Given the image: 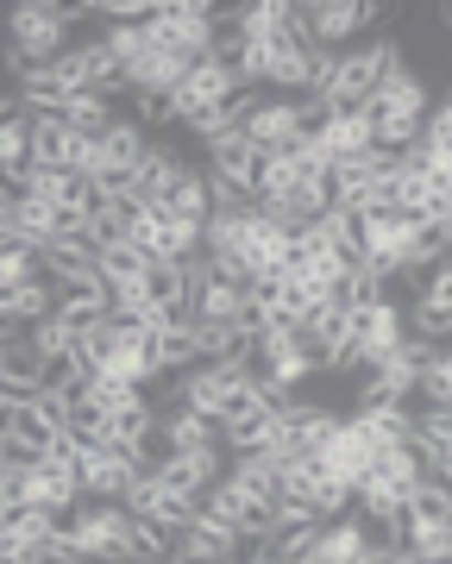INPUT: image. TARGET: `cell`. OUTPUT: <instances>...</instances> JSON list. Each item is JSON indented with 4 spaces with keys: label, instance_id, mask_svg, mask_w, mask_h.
<instances>
[{
    "label": "cell",
    "instance_id": "cell-25",
    "mask_svg": "<svg viewBox=\"0 0 452 564\" xmlns=\"http://www.w3.org/2000/svg\"><path fill=\"white\" fill-rule=\"evenodd\" d=\"M95 276L107 282V295H120V289H139L144 276V258L132 245H114V251H95Z\"/></svg>",
    "mask_w": 452,
    "mask_h": 564
},
{
    "label": "cell",
    "instance_id": "cell-19",
    "mask_svg": "<svg viewBox=\"0 0 452 564\" xmlns=\"http://www.w3.org/2000/svg\"><path fill=\"white\" fill-rule=\"evenodd\" d=\"M69 144L76 132L57 113H32V170H69Z\"/></svg>",
    "mask_w": 452,
    "mask_h": 564
},
{
    "label": "cell",
    "instance_id": "cell-18",
    "mask_svg": "<svg viewBox=\"0 0 452 564\" xmlns=\"http://www.w3.org/2000/svg\"><path fill=\"white\" fill-rule=\"evenodd\" d=\"M158 426H164L170 452H207V445H220V426L207 421V414H189V408H158Z\"/></svg>",
    "mask_w": 452,
    "mask_h": 564
},
{
    "label": "cell",
    "instance_id": "cell-27",
    "mask_svg": "<svg viewBox=\"0 0 452 564\" xmlns=\"http://www.w3.org/2000/svg\"><path fill=\"white\" fill-rule=\"evenodd\" d=\"M164 207H170V214H183V220H207V214H214V195H207V176H202V170H189Z\"/></svg>",
    "mask_w": 452,
    "mask_h": 564
},
{
    "label": "cell",
    "instance_id": "cell-8",
    "mask_svg": "<svg viewBox=\"0 0 452 564\" xmlns=\"http://www.w3.org/2000/svg\"><path fill=\"white\" fill-rule=\"evenodd\" d=\"M220 464H226V452H220V445H207V452H170V458L158 464L151 477H158L164 489H176V496H189V502H202L207 489H214V484L226 477Z\"/></svg>",
    "mask_w": 452,
    "mask_h": 564
},
{
    "label": "cell",
    "instance_id": "cell-30",
    "mask_svg": "<svg viewBox=\"0 0 452 564\" xmlns=\"http://www.w3.org/2000/svg\"><path fill=\"white\" fill-rule=\"evenodd\" d=\"M132 126H176L170 95H132Z\"/></svg>",
    "mask_w": 452,
    "mask_h": 564
},
{
    "label": "cell",
    "instance_id": "cell-9",
    "mask_svg": "<svg viewBox=\"0 0 452 564\" xmlns=\"http://www.w3.org/2000/svg\"><path fill=\"white\" fill-rule=\"evenodd\" d=\"M170 558L176 564H233L239 558V533L220 521H207L202 508L189 514V527L176 533V545H170Z\"/></svg>",
    "mask_w": 452,
    "mask_h": 564
},
{
    "label": "cell",
    "instance_id": "cell-4",
    "mask_svg": "<svg viewBox=\"0 0 452 564\" xmlns=\"http://www.w3.org/2000/svg\"><path fill=\"white\" fill-rule=\"evenodd\" d=\"M295 20H302V39L314 51H340L346 39L384 20V7L377 0H295Z\"/></svg>",
    "mask_w": 452,
    "mask_h": 564
},
{
    "label": "cell",
    "instance_id": "cell-16",
    "mask_svg": "<svg viewBox=\"0 0 452 564\" xmlns=\"http://www.w3.org/2000/svg\"><path fill=\"white\" fill-rule=\"evenodd\" d=\"M370 113H402V120H428V82L415 76L409 63H396L390 76L370 88Z\"/></svg>",
    "mask_w": 452,
    "mask_h": 564
},
{
    "label": "cell",
    "instance_id": "cell-20",
    "mask_svg": "<svg viewBox=\"0 0 452 564\" xmlns=\"http://www.w3.org/2000/svg\"><path fill=\"white\" fill-rule=\"evenodd\" d=\"M189 258H202V220H183V214L158 207V263H189Z\"/></svg>",
    "mask_w": 452,
    "mask_h": 564
},
{
    "label": "cell",
    "instance_id": "cell-21",
    "mask_svg": "<svg viewBox=\"0 0 452 564\" xmlns=\"http://www.w3.org/2000/svg\"><path fill=\"white\" fill-rule=\"evenodd\" d=\"M226 484L239 489V496H251V502L277 508V464H270L265 452H239L233 470H226Z\"/></svg>",
    "mask_w": 452,
    "mask_h": 564
},
{
    "label": "cell",
    "instance_id": "cell-33",
    "mask_svg": "<svg viewBox=\"0 0 452 564\" xmlns=\"http://www.w3.org/2000/svg\"><path fill=\"white\" fill-rule=\"evenodd\" d=\"M0 564H44V558H39V545L32 540H20L13 527H0Z\"/></svg>",
    "mask_w": 452,
    "mask_h": 564
},
{
    "label": "cell",
    "instance_id": "cell-15",
    "mask_svg": "<svg viewBox=\"0 0 452 564\" xmlns=\"http://www.w3.org/2000/svg\"><path fill=\"white\" fill-rule=\"evenodd\" d=\"M314 144H321V158H327V163H346V158L377 151V144H370V113H365V107H352V113L333 107L327 120H321V132H314Z\"/></svg>",
    "mask_w": 452,
    "mask_h": 564
},
{
    "label": "cell",
    "instance_id": "cell-12",
    "mask_svg": "<svg viewBox=\"0 0 452 564\" xmlns=\"http://www.w3.org/2000/svg\"><path fill=\"white\" fill-rule=\"evenodd\" d=\"M314 458H321V477H327V484H340V489H358V484L370 477V458H377V452H370V445L358 440V433H352L346 421H340V433H333V440L321 445Z\"/></svg>",
    "mask_w": 452,
    "mask_h": 564
},
{
    "label": "cell",
    "instance_id": "cell-1",
    "mask_svg": "<svg viewBox=\"0 0 452 564\" xmlns=\"http://www.w3.org/2000/svg\"><path fill=\"white\" fill-rule=\"evenodd\" d=\"M214 25H220V7H207V0H151V13H144V44L164 51V57L202 63L207 51H214Z\"/></svg>",
    "mask_w": 452,
    "mask_h": 564
},
{
    "label": "cell",
    "instance_id": "cell-23",
    "mask_svg": "<svg viewBox=\"0 0 452 564\" xmlns=\"http://www.w3.org/2000/svg\"><path fill=\"white\" fill-rule=\"evenodd\" d=\"M25 339H32V351H39L44 364L76 358V326L63 321V314H44V321H32V326H25Z\"/></svg>",
    "mask_w": 452,
    "mask_h": 564
},
{
    "label": "cell",
    "instance_id": "cell-6",
    "mask_svg": "<svg viewBox=\"0 0 452 564\" xmlns=\"http://www.w3.org/2000/svg\"><path fill=\"white\" fill-rule=\"evenodd\" d=\"M139 470H144L139 452H126V445H83V458H76L83 502H120Z\"/></svg>",
    "mask_w": 452,
    "mask_h": 564
},
{
    "label": "cell",
    "instance_id": "cell-7",
    "mask_svg": "<svg viewBox=\"0 0 452 564\" xmlns=\"http://www.w3.org/2000/svg\"><path fill=\"white\" fill-rule=\"evenodd\" d=\"M246 370H226V364H195L183 377H170V402L164 408H189V414H207L220 426V408H226V389L239 383Z\"/></svg>",
    "mask_w": 452,
    "mask_h": 564
},
{
    "label": "cell",
    "instance_id": "cell-26",
    "mask_svg": "<svg viewBox=\"0 0 452 564\" xmlns=\"http://www.w3.org/2000/svg\"><path fill=\"white\" fill-rule=\"evenodd\" d=\"M7 170H32V113L0 120V176Z\"/></svg>",
    "mask_w": 452,
    "mask_h": 564
},
{
    "label": "cell",
    "instance_id": "cell-28",
    "mask_svg": "<svg viewBox=\"0 0 452 564\" xmlns=\"http://www.w3.org/2000/svg\"><path fill=\"white\" fill-rule=\"evenodd\" d=\"M13 440H20L25 452H39V458H44V452H51V445H57L63 433H57L51 421H44L39 408H25V402H20V408H13Z\"/></svg>",
    "mask_w": 452,
    "mask_h": 564
},
{
    "label": "cell",
    "instance_id": "cell-36",
    "mask_svg": "<svg viewBox=\"0 0 452 564\" xmlns=\"http://www.w3.org/2000/svg\"><path fill=\"white\" fill-rule=\"evenodd\" d=\"M13 408H20V402H7V395H0V440L13 433Z\"/></svg>",
    "mask_w": 452,
    "mask_h": 564
},
{
    "label": "cell",
    "instance_id": "cell-10",
    "mask_svg": "<svg viewBox=\"0 0 452 564\" xmlns=\"http://www.w3.org/2000/svg\"><path fill=\"white\" fill-rule=\"evenodd\" d=\"M189 170H195V163H189L176 144H158V139H151V144H144V158H139V176H132V195H139L144 207H164Z\"/></svg>",
    "mask_w": 452,
    "mask_h": 564
},
{
    "label": "cell",
    "instance_id": "cell-3",
    "mask_svg": "<svg viewBox=\"0 0 452 564\" xmlns=\"http://www.w3.org/2000/svg\"><path fill=\"white\" fill-rule=\"evenodd\" d=\"M396 63H402V44H396V39H377V44H365V51H340V63H333V88H327V107H340V113L365 107L370 88L390 76Z\"/></svg>",
    "mask_w": 452,
    "mask_h": 564
},
{
    "label": "cell",
    "instance_id": "cell-2",
    "mask_svg": "<svg viewBox=\"0 0 452 564\" xmlns=\"http://www.w3.org/2000/svg\"><path fill=\"white\" fill-rule=\"evenodd\" d=\"M69 20L76 7H57V0H20L7 13V32H13V51L25 63H57L69 51Z\"/></svg>",
    "mask_w": 452,
    "mask_h": 564
},
{
    "label": "cell",
    "instance_id": "cell-34",
    "mask_svg": "<svg viewBox=\"0 0 452 564\" xmlns=\"http://www.w3.org/2000/svg\"><path fill=\"white\" fill-rule=\"evenodd\" d=\"M346 508H352V489H340V484H321V489H314V521L346 514Z\"/></svg>",
    "mask_w": 452,
    "mask_h": 564
},
{
    "label": "cell",
    "instance_id": "cell-29",
    "mask_svg": "<svg viewBox=\"0 0 452 564\" xmlns=\"http://www.w3.org/2000/svg\"><path fill=\"white\" fill-rule=\"evenodd\" d=\"M44 276V263H39V251L32 245H0V282H39Z\"/></svg>",
    "mask_w": 452,
    "mask_h": 564
},
{
    "label": "cell",
    "instance_id": "cell-37",
    "mask_svg": "<svg viewBox=\"0 0 452 564\" xmlns=\"http://www.w3.org/2000/svg\"><path fill=\"white\" fill-rule=\"evenodd\" d=\"M164 564H176V558H164Z\"/></svg>",
    "mask_w": 452,
    "mask_h": 564
},
{
    "label": "cell",
    "instance_id": "cell-31",
    "mask_svg": "<svg viewBox=\"0 0 452 564\" xmlns=\"http://www.w3.org/2000/svg\"><path fill=\"white\" fill-rule=\"evenodd\" d=\"M101 44H107V51H114L120 63H132V57L144 51V25H107Z\"/></svg>",
    "mask_w": 452,
    "mask_h": 564
},
{
    "label": "cell",
    "instance_id": "cell-17",
    "mask_svg": "<svg viewBox=\"0 0 452 564\" xmlns=\"http://www.w3.org/2000/svg\"><path fill=\"white\" fill-rule=\"evenodd\" d=\"M144 144H151V132H144V126H132V120L120 113V120H114L101 139H95V151H101V170H126V176H139ZM101 170H95V176H101ZM95 176H88V182H95Z\"/></svg>",
    "mask_w": 452,
    "mask_h": 564
},
{
    "label": "cell",
    "instance_id": "cell-24",
    "mask_svg": "<svg viewBox=\"0 0 452 564\" xmlns=\"http://www.w3.org/2000/svg\"><path fill=\"white\" fill-rule=\"evenodd\" d=\"M321 527L327 521H302V527H277L265 540V552H270V564H302V558H314V545H321Z\"/></svg>",
    "mask_w": 452,
    "mask_h": 564
},
{
    "label": "cell",
    "instance_id": "cell-22",
    "mask_svg": "<svg viewBox=\"0 0 452 564\" xmlns=\"http://www.w3.org/2000/svg\"><path fill=\"white\" fill-rule=\"evenodd\" d=\"M202 151H207V176H226V182H239V188L251 182V163H258V151L246 144V132H226V139L202 144ZM246 195H251V188H246Z\"/></svg>",
    "mask_w": 452,
    "mask_h": 564
},
{
    "label": "cell",
    "instance_id": "cell-38",
    "mask_svg": "<svg viewBox=\"0 0 452 564\" xmlns=\"http://www.w3.org/2000/svg\"><path fill=\"white\" fill-rule=\"evenodd\" d=\"M302 564H314V558H302Z\"/></svg>",
    "mask_w": 452,
    "mask_h": 564
},
{
    "label": "cell",
    "instance_id": "cell-11",
    "mask_svg": "<svg viewBox=\"0 0 452 564\" xmlns=\"http://www.w3.org/2000/svg\"><path fill=\"white\" fill-rule=\"evenodd\" d=\"M239 82L226 76L214 57H202V63H189V76L176 82V95H170V107H176V120H195V113H214V107L233 95Z\"/></svg>",
    "mask_w": 452,
    "mask_h": 564
},
{
    "label": "cell",
    "instance_id": "cell-32",
    "mask_svg": "<svg viewBox=\"0 0 452 564\" xmlns=\"http://www.w3.org/2000/svg\"><path fill=\"white\" fill-rule=\"evenodd\" d=\"M25 408H39V414L57 426V433H69V402H63L57 389H39V395H25Z\"/></svg>",
    "mask_w": 452,
    "mask_h": 564
},
{
    "label": "cell",
    "instance_id": "cell-35",
    "mask_svg": "<svg viewBox=\"0 0 452 564\" xmlns=\"http://www.w3.org/2000/svg\"><path fill=\"white\" fill-rule=\"evenodd\" d=\"M0 120H20V95H13V88L0 95Z\"/></svg>",
    "mask_w": 452,
    "mask_h": 564
},
{
    "label": "cell",
    "instance_id": "cell-13",
    "mask_svg": "<svg viewBox=\"0 0 452 564\" xmlns=\"http://www.w3.org/2000/svg\"><path fill=\"white\" fill-rule=\"evenodd\" d=\"M44 370H51V364L32 351V339H25V333L0 339V395H7V402H25V395H39V389H44Z\"/></svg>",
    "mask_w": 452,
    "mask_h": 564
},
{
    "label": "cell",
    "instance_id": "cell-5",
    "mask_svg": "<svg viewBox=\"0 0 452 564\" xmlns=\"http://www.w3.org/2000/svg\"><path fill=\"white\" fill-rule=\"evenodd\" d=\"M76 552L83 564H132V514L120 502H83Z\"/></svg>",
    "mask_w": 452,
    "mask_h": 564
},
{
    "label": "cell",
    "instance_id": "cell-14",
    "mask_svg": "<svg viewBox=\"0 0 452 564\" xmlns=\"http://www.w3.org/2000/svg\"><path fill=\"white\" fill-rule=\"evenodd\" d=\"M239 132H246L251 151H283L289 139H302V126H295V95H265Z\"/></svg>",
    "mask_w": 452,
    "mask_h": 564
}]
</instances>
